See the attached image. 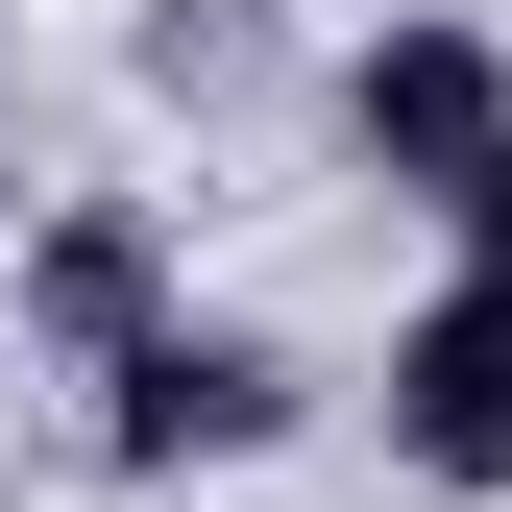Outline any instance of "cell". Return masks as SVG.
I'll list each match as a JSON object with an SVG mask.
<instances>
[{"label":"cell","instance_id":"3","mask_svg":"<svg viewBox=\"0 0 512 512\" xmlns=\"http://www.w3.org/2000/svg\"><path fill=\"white\" fill-rule=\"evenodd\" d=\"M293 391H269V342H220V317H147V342L98 366V464L122 488H171V464H244Z\"/></svg>","mask_w":512,"mask_h":512},{"label":"cell","instance_id":"1","mask_svg":"<svg viewBox=\"0 0 512 512\" xmlns=\"http://www.w3.org/2000/svg\"><path fill=\"white\" fill-rule=\"evenodd\" d=\"M342 147H366V171H391V196H415V220H439V196H464V171L512 147V49L464 25V0H391V25H366V49H342Z\"/></svg>","mask_w":512,"mask_h":512},{"label":"cell","instance_id":"5","mask_svg":"<svg viewBox=\"0 0 512 512\" xmlns=\"http://www.w3.org/2000/svg\"><path fill=\"white\" fill-rule=\"evenodd\" d=\"M439 244H464V269H488V293H512V147H488V171H464V196H439Z\"/></svg>","mask_w":512,"mask_h":512},{"label":"cell","instance_id":"6","mask_svg":"<svg viewBox=\"0 0 512 512\" xmlns=\"http://www.w3.org/2000/svg\"><path fill=\"white\" fill-rule=\"evenodd\" d=\"M0 49H25V25H0Z\"/></svg>","mask_w":512,"mask_h":512},{"label":"cell","instance_id":"2","mask_svg":"<svg viewBox=\"0 0 512 512\" xmlns=\"http://www.w3.org/2000/svg\"><path fill=\"white\" fill-rule=\"evenodd\" d=\"M391 464L415 488H512V293L488 269H439L391 317Z\"/></svg>","mask_w":512,"mask_h":512},{"label":"cell","instance_id":"4","mask_svg":"<svg viewBox=\"0 0 512 512\" xmlns=\"http://www.w3.org/2000/svg\"><path fill=\"white\" fill-rule=\"evenodd\" d=\"M147 317H171V220H122V196H98V220H49V244H25V342L74 366V391L147 342Z\"/></svg>","mask_w":512,"mask_h":512}]
</instances>
